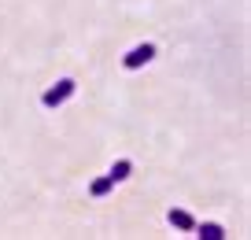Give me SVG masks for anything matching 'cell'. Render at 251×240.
I'll return each instance as SVG.
<instances>
[{
	"label": "cell",
	"instance_id": "cell-1",
	"mask_svg": "<svg viewBox=\"0 0 251 240\" xmlns=\"http://www.w3.org/2000/svg\"><path fill=\"white\" fill-rule=\"evenodd\" d=\"M78 93V81L74 78H59L52 89H45V96H41V104H45L48 111H55V107H63V104L71 100V96Z\"/></svg>",
	"mask_w": 251,
	"mask_h": 240
},
{
	"label": "cell",
	"instance_id": "cell-2",
	"mask_svg": "<svg viewBox=\"0 0 251 240\" xmlns=\"http://www.w3.org/2000/svg\"><path fill=\"white\" fill-rule=\"evenodd\" d=\"M151 59H155V45H151V41H144V45H133L129 52L122 55V67H126V70H141V67H148Z\"/></svg>",
	"mask_w": 251,
	"mask_h": 240
},
{
	"label": "cell",
	"instance_id": "cell-3",
	"mask_svg": "<svg viewBox=\"0 0 251 240\" xmlns=\"http://www.w3.org/2000/svg\"><path fill=\"white\" fill-rule=\"evenodd\" d=\"M166 222H170L177 233H192V229H196V218L188 214V211H181V207H170V211H166Z\"/></svg>",
	"mask_w": 251,
	"mask_h": 240
},
{
	"label": "cell",
	"instance_id": "cell-4",
	"mask_svg": "<svg viewBox=\"0 0 251 240\" xmlns=\"http://www.w3.org/2000/svg\"><path fill=\"white\" fill-rule=\"evenodd\" d=\"M129 174H133V159H115V163H111V170H107V178L118 185V181H126Z\"/></svg>",
	"mask_w": 251,
	"mask_h": 240
},
{
	"label": "cell",
	"instance_id": "cell-5",
	"mask_svg": "<svg viewBox=\"0 0 251 240\" xmlns=\"http://www.w3.org/2000/svg\"><path fill=\"white\" fill-rule=\"evenodd\" d=\"M192 233H196L200 240H222V237H226V229H222L218 222H203V225L196 222V229H192Z\"/></svg>",
	"mask_w": 251,
	"mask_h": 240
},
{
	"label": "cell",
	"instance_id": "cell-6",
	"mask_svg": "<svg viewBox=\"0 0 251 240\" xmlns=\"http://www.w3.org/2000/svg\"><path fill=\"white\" fill-rule=\"evenodd\" d=\"M111 188H115V181H111L107 174H103V178H96L93 185H89V196H93V200H103V196H107Z\"/></svg>",
	"mask_w": 251,
	"mask_h": 240
}]
</instances>
